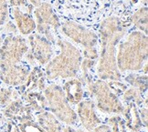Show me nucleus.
<instances>
[{
    "instance_id": "obj_1",
    "label": "nucleus",
    "mask_w": 148,
    "mask_h": 132,
    "mask_svg": "<svg viewBox=\"0 0 148 132\" xmlns=\"http://www.w3.org/2000/svg\"><path fill=\"white\" fill-rule=\"evenodd\" d=\"M101 39L100 60L97 74L100 79L120 81L122 79L116 63V45L126 33L122 20L117 16H109L101 23L99 27Z\"/></svg>"
},
{
    "instance_id": "obj_2",
    "label": "nucleus",
    "mask_w": 148,
    "mask_h": 132,
    "mask_svg": "<svg viewBox=\"0 0 148 132\" xmlns=\"http://www.w3.org/2000/svg\"><path fill=\"white\" fill-rule=\"evenodd\" d=\"M147 62V36L141 31L131 32L118 47L117 67L120 72L138 71Z\"/></svg>"
},
{
    "instance_id": "obj_3",
    "label": "nucleus",
    "mask_w": 148,
    "mask_h": 132,
    "mask_svg": "<svg viewBox=\"0 0 148 132\" xmlns=\"http://www.w3.org/2000/svg\"><path fill=\"white\" fill-rule=\"evenodd\" d=\"M56 42L60 48V52L48 63L45 69V77L49 80L59 78H75L81 69L82 61L81 52L76 47L66 40L59 38Z\"/></svg>"
},
{
    "instance_id": "obj_4",
    "label": "nucleus",
    "mask_w": 148,
    "mask_h": 132,
    "mask_svg": "<svg viewBox=\"0 0 148 132\" xmlns=\"http://www.w3.org/2000/svg\"><path fill=\"white\" fill-rule=\"evenodd\" d=\"M43 93L48 102L49 110L60 121L68 126H76L78 124V115L69 104L61 87L51 84L45 88Z\"/></svg>"
},
{
    "instance_id": "obj_5",
    "label": "nucleus",
    "mask_w": 148,
    "mask_h": 132,
    "mask_svg": "<svg viewBox=\"0 0 148 132\" xmlns=\"http://www.w3.org/2000/svg\"><path fill=\"white\" fill-rule=\"evenodd\" d=\"M87 89L96 100L98 110L105 113L122 114L123 104L119 97L110 89L105 80L93 79L86 84Z\"/></svg>"
},
{
    "instance_id": "obj_6",
    "label": "nucleus",
    "mask_w": 148,
    "mask_h": 132,
    "mask_svg": "<svg viewBox=\"0 0 148 132\" xmlns=\"http://www.w3.org/2000/svg\"><path fill=\"white\" fill-rule=\"evenodd\" d=\"M28 50L27 41L18 35H8L0 47V68L18 65Z\"/></svg>"
},
{
    "instance_id": "obj_7",
    "label": "nucleus",
    "mask_w": 148,
    "mask_h": 132,
    "mask_svg": "<svg viewBox=\"0 0 148 132\" xmlns=\"http://www.w3.org/2000/svg\"><path fill=\"white\" fill-rule=\"evenodd\" d=\"M34 15L36 18L35 22L38 34L44 36L51 44H55L56 39L51 31V27L57 30L61 24L50 4L42 2L34 10Z\"/></svg>"
},
{
    "instance_id": "obj_8",
    "label": "nucleus",
    "mask_w": 148,
    "mask_h": 132,
    "mask_svg": "<svg viewBox=\"0 0 148 132\" xmlns=\"http://www.w3.org/2000/svg\"><path fill=\"white\" fill-rule=\"evenodd\" d=\"M61 26V31L74 42L81 45L83 50L96 48L98 43V36L81 24L73 21L64 22Z\"/></svg>"
},
{
    "instance_id": "obj_9",
    "label": "nucleus",
    "mask_w": 148,
    "mask_h": 132,
    "mask_svg": "<svg viewBox=\"0 0 148 132\" xmlns=\"http://www.w3.org/2000/svg\"><path fill=\"white\" fill-rule=\"evenodd\" d=\"M28 43L30 46V53L35 61L40 65H46L49 62L53 54L52 44L42 35L38 33L30 34L28 37Z\"/></svg>"
},
{
    "instance_id": "obj_10",
    "label": "nucleus",
    "mask_w": 148,
    "mask_h": 132,
    "mask_svg": "<svg viewBox=\"0 0 148 132\" xmlns=\"http://www.w3.org/2000/svg\"><path fill=\"white\" fill-rule=\"evenodd\" d=\"M77 115L82 127L88 130H93L101 121L95 111V103L92 99L82 100L77 106Z\"/></svg>"
},
{
    "instance_id": "obj_11",
    "label": "nucleus",
    "mask_w": 148,
    "mask_h": 132,
    "mask_svg": "<svg viewBox=\"0 0 148 132\" xmlns=\"http://www.w3.org/2000/svg\"><path fill=\"white\" fill-rule=\"evenodd\" d=\"M29 72V67L20 64L0 68V80L10 87H18L26 82Z\"/></svg>"
},
{
    "instance_id": "obj_12",
    "label": "nucleus",
    "mask_w": 148,
    "mask_h": 132,
    "mask_svg": "<svg viewBox=\"0 0 148 132\" xmlns=\"http://www.w3.org/2000/svg\"><path fill=\"white\" fill-rule=\"evenodd\" d=\"M33 7L27 5V11L23 12L18 7H14L11 8L10 13L12 15L16 23V27L22 35H30L36 29V22L34 20L32 14Z\"/></svg>"
},
{
    "instance_id": "obj_13",
    "label": "nucleus",
    "mask_w": 148,
    "mask_h": 132,
    "mask_svg": "<svg viewBox=\"0 0 148 132\" xmlns=\"http://www.w3.org/2000/svg\"><path fill=\"white\" fill-rule=\"evenodd\" d=\"M45 73L42 68L36 66L33 68V70L29 72L27 78V80L24 84L18 86L16 89L18 90L19 96L22 94H26L31 91H40L43 92L45 89Z\"/></svg>"
},
{
    "instance_id": "obj_14",
    "label": "nucleus",
    "mask_w": 148,
    "mask_h": 132,
    "mask_svg": "<svg viewBox=\"0 0 148 132\" xmlns=\"http://www.w3.org/2000/svg\"><path fill=\"white\" fill-rule=\"evenodd\" d=\"M65 97L71 105H78L83 99V84L79 78H71L66 81L62 88Z\"/></svg>"
},
{
    "instance_id": "obj_15",
    "label": "nucleus",
    "mask_w": 148,
    "mask_h": 132,
    "mask_svg": "<svg viewBox=\"0 0 148 132\" xmlns=\"http://www.w3.org/2000/svg\"><path fill=\"white\" fill-rule=\"evenodd\" d=\"M122 115L129 130L132 132H139L143 128V123H142V120L140 118L137 106L134 102L125 103V105H123Z\"/></svg>"
},
{
    "instance_id": "obj_16",
    "label": "nucleus",
    "mask_w": 148,
    "mask_h": 132,
    "mask_svg": "<svg viewBox=\"0 0 148 132\" xmlns=\"http://www.w3.org/2000/svg\"><path fill=\"white\" fill-rule=\"evenodd\" d=\"M38 124L46 132H62L60 120L49 111H42L37 115Z\"/></svg>"
},
{
    "instance_id": "obj_17",
    "label": "nucleus",
    "mask_w": 148,
    "mask_h": 132,
    "mask_svg": "<svg viewBox=\"0 0 148 132\" xmlns=\"http://www.w3.org/2000/svg\"><path fill=\"white\" fill-rule=\"evenodd\" d=\"M131 22L132 24L138 28L141 32L147 36V30H148V16H147V7H140L134 15L131 16Z\"/></svg>"
},
{
    "instance_id": "obj_18",
    "label": "nucleus",
    "mask_w": 148,
    "mask_h": 132,
    "mask_svg": "<svg viewBox=\"0 0 148 132\" xmlns=\"http://www.w3.org/2000/svg\"><path fill=\"white\" fill-rule=\"evenodd\" d=\"M9 132H46L34 120H27L15 124L9 122Z\"/></svg>"
},
{
    "instance_id": "obj_19",
    "label": "nucleus",
    "mask_w": 148,
    "mask_h": 132,
    "mask_svg": "<svg viewBox=\"0 0 148 132\" xmlns=\"http://www.w3.org/2000/svg\"><path fill=\"white\" fill-rule=\"evenodd\" d=\"M124 80L129 83L133 88L139 90V92L144 95L147 91V75H139V74L131 73L124 78Z\"/></svg>"
},
{
    "instance_id": "obj_20",
    "label": "nucleus",
    "mask_w": 148,
    "mask_h": 132,
    "mask_svg": "<svg viewBox=\"0 0 148 132\" xmlns=\"http://www.w3.org/2000/svg\"><path fill=\"white\" fill-rule=\"evenodd\" d=\"M142 95L138 89H136L134 88H127L124 91L122 95L123 97V103H128V102H134L136 106H140L144 104V101L147 99L145 97L144 100V97H142Z\"/></svg>"
},
{
    "instance_id": "obj_21",
    "label": "nucleus",
    "mask_w": 148,
    "mask_h": 132,
    "mask_svg": "<svg viewBox=\"0 0 148 132\" xmlns=\"http://www.w3.org/2000/svg\"><path fill=\"white\" fill-rule=\"evenodd\" d=\"M19 97L16 89L11 88H0V107L7 106L9 102Z\"/></svg>"
},
{
    "instance_id": "obj_22",
    "label": "nucleus",
    "mask_w": 148,
    "mask_h": 132,
    "mask_svg": "<svg viewBox=\"0 0 148 132\" xmlns=\"http://www.w3.org/2000/svg\"><path fill=\"white\" fill-rule=\"evenodd\" d=\"M107 124L110 127L112 132H128L125 120L120 116H113L108 118Z\"/></svg>"
},
{
    "instance_id": "obj_23",
    "label": "nucleus",
    "mask_w": 148,
    "mask_h": 132,
    "mask_svg": "<svg viewBox=\"0 0 148 132\" xmlns=\"http://www.w3.org/2000/svg\"><path fill=\"white\" fill-rule=\"evenodd\" d=\"M110 89L114 93L117 97H120L123 95V93L128 88V87L124 83L120 81H114V80H111L108 82Z\"/></svg>"
},
{
    "instance_id": "obj_24",
    "label": "nucleus",
    "mask_w": 148,
    "mask_h": 132,
    "mask_svg": "<svg viewBox=\"0 0 148 132\" xmlns=\"http://www.w3.org/2000/svg\"><path fill=\"white\" fill-rule=\"evenodd\" d=\"M9 9L8 0H0V26H3L8 19Z\"/></svg>"
},
{
    "instance_id": "obj_25",
    "label": "nucleus",
    "mask_w": 148,
    "mask_h": 132,
    "mask_svg": "<svg viewBox=\"0 0 148 132\" xmlns=\"http://www.w3.org/2000/svg\"><path fill=\"white\" fill-rule=\"evenodd\" d=\"M1 31L4 34H7V36L8 35H16V33H18V28H16V25L12 21H7L2 26Z\"/></svg>"
},
{
    "instance_id": "obj_26",
    "label": "nucleus",
    "mask_w": 148,
    "mask_h": 132,
    "mask_svg": "<svg viewBox=\"0 0 148 132\" xmlns=\"http://www.w3.org/2000/svg\"><path fill=\"white\" fill-rule=\"evenodd\" d=\"M147 113H148V110H147V108H145V107H143L139 111L142 123H143V126H145V128H147V117H148Z\"/></svg>"
},
{
    "instance_id": "obj_27",
    "label": "nucleus",
    "mask_w": 148,
    "mask_h": 132,
    "mask_svg": "<svg viewBox=\"0 0 148 132\" xmlns=\"http://www.w3.org/2000/svg\"><path fill=\"white\" fill-rule=\"evenodd\" d=\"M9 5L11 7H21V5H27V0H9Z\"/></svg>"
},
{
    "instance_id": "obj_28",
    "label": "nucleus",
    "mask_w": 148,
    "mask_h": 132,
    "mask_svg": "<svg viewBox=\"0 0 148 132\" xmlns=\"http://www.w3.org/2000/svg\"><path fill=\"white\" fill-rule=\"evenodd\" d=\"M93 132H112L110 127L107 124H102V125H99L97 126L93 130Z\"/></svg>"
},
{
    "instance_id": "obj_29",
    "label": "nucleus",
    "mask_w": 148,
    "mask_h": 132,
    "mask_svg": "<svg viewBox=\"0 0 148 132\" xmlns=\"http://www.w3.org/2000/svg\"><path fill=\"white\" fill-rule=\"evenodd\" d=\"M62 132H77V129H73L71 126H65L62 127Z\"/></svg>"
},
{
    "instance_id": "obj_30",
    "label": "nucleus",
    "mask_w": 148,
    "mask_h": 132,
    "mask_svg": "<svg viewBox=\"0 0 148 132\" xmlns=\"http://www.w3.org/2000/svg\"><path fill=\"white\" fill-rule=\"evenodd\" d=\"M29 2H30L32 7H37L42 3V0H29Z\"/></svg>"
},
{
    "instance_id": "obj_31",
    "label": "nucleus",
    "mask_w": 148,
    "mask_h": 132,
    "mask_svg": "<svg viewBox=\"0 0 148 132\" xmlns=\"http://www.w3.org/2000/svg\"><path fill=\"white\" fill-rule=\"evenodd\" d=\"M77 132H85V130H83V129H77ZM88 132H93V131L92 130V131H88Z\"/></svg>"
},
{
    "instance_id": "obj_32",
    "label": "nucleus",
    "mask_w": 148,
    "mask_h": 132,
    "mask_svg": "<svg viewBox=\"0 0 148 132\" xmlns=\"http://www.w3.org/2000/svg\"><path fill=\"white\" fill-rule=\"evenodd\" d=\"M142 2H143V4H145V5L146 7V5H147V0H142Z\"/></svg>"
}]
</instances>
